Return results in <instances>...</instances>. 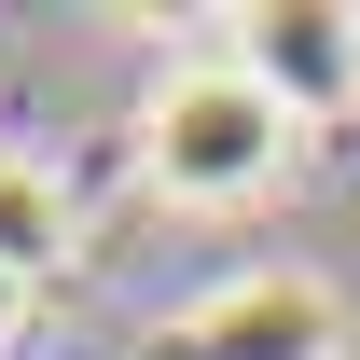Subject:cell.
<instances>
[{
  "label": "cell",
  "mask_w": 360,
  "mask_h": 360,
  "mask_svg": "<svg viewBox=\"0 0 360 360\" xmlns=\"http://www.w3.org/2000/svg\"><path fill=\"white\" fill-rule=\"evenodd\" d=\"M291 153H305V125H291L222 42L167 56L153 97H139V180H153L167 208H250V194L291 180Z\"/></svg>",
  "instance_id": "cell-1"
},
{
  "label": "cell",
  "mask_w": 360,
  "mask_h": 360,
  "mask_svg": "<svg viewBox=\"0 0 360 360\" xmlns=\"http://www.w3.org/2000/svg\"><path fill=\"white\" fill-rule=\"evenodd\" d=\"M139 360H347V291L319 264H250L139 333Z\"/></svg>",
  "instance_id": "cell-2"
},
{
  "label": "cell",
  "mask_w": 360,
  "mask_h": 360,
  "mask_svg": "<svg viewBox=\"0 0 360 360\" xmlns=\"http://www.w3.org/2000/svg\"><path fill=\"white\" fill-rule=\"evenodd\" d=\"M222 56L291 111V125H333L360 97V14L347 0H277V14H222Z\"/></svg>",
  "instance_id": "cell-3"
},
{
  "label": "cell",
  "mask_w": 360,
  "mask_h": 360,
  "mask_svg": "<svg viewBox=\"0 0 360 360\" xmlns=\"http://www.w3.org/2000/svg\"><path fill=\"white\" fill-rule=\"evenodd\" d=\"M70 236H84V194H70V167L0 139V277H28V291H42V277L70 264Z\"/></svg>",
  "instance_id": "cell-4"
},
{
  "label": "cell",
  "mask_w": 360,
  "mask_h": 360,
  "mask_svg": "<svg viewBox=\"0 0 360 360\" xmlns=\"http://www.w3.org/2000/svg\"><path fill=\"white\" fill-rule=\"evenodd\" d=\"M14 319H28V277H0V347H14Z\"/></svg>",
  "instance_id": "cell-5"
}]
</instances>
